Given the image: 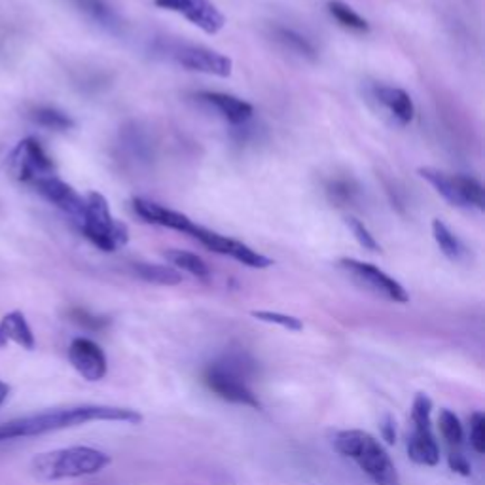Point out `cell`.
Returning <instances> with one entry per match:
<instances>
[{
    "label": "cell",
    "mask_w": 485,
    "mask_h": 485,
    "mask_svg": "<svg viewBox=\"0 0 485 485\" xmlns=\"http://www.w3.org/2000/svg\"><path fill=\"white\" fill-rule=\"evenodd\" d=\"M95 421L138 424V423H143V415H140L137 410L118 408V406H100V404H84V406L40 412V414L17 417V419L0 424V443L43 436V434L65 431L72 427H82V424L95 423Z\"/></svg>",
    "instance_id": "1"
},
{
    "label": "cell",
    "mask_w": 485,
    "mask_h": 485,
    "mask_svg": "<svg viewBox=\"0 0 485 485\" xmlns=\"http://www.w3.org/2000/svg\"><path fill=\"white\" fill-rule=\"evenodd\" d=\"M110 464V457L95 448L72 446L38 453L31 461V472L40 481H59L99 474Z\"/></svg>",
    "instance_id": "2"
},
{
    "label": "cell",
    "mask_w": 485,
    "mask_h": 485,
    "mask_svg": "<svg viewBox=\"0 0 485 485\" xmlns=\"http://www.w3.org/2000/svg\"><path fill=\"white\" fill-rule=\"evenodd\" d=\"M334 448L343 457L355 461L376 485H400L395 462L372 434L364 431H341L334 438Z\"/></svg>",
    "instance_id": "3"
},
{
    "label": "cell",
    "mask_w": 485,
    "mask_h": 485,
    "mask_svg": "<svg viewBox=\"0 0 485 485\" xmlns=\"http://www.w3.org/2000/svg\"><path fill=\"white\" fill-rule=\"evenodd\" d=\"M252 364L245 355H226L205 370V385L222 400L258 410L262 404L249 387V377L254 372Z\"/></svg>",
    "instance_id": "4"
},
{
    "label": "cell",
    "mask_w": 485,
    "mask_h": 485,
    "mask_svg": "<svg viewBox=\"0 0 485 485\" xmlns=\"http://www.w3.org/2000/svg\"><path fill=\"white\" fill-rule=\"evenodd\" d=\"M84 218L80 222V230L88 241L105 252H114L129 241V230L118 222L109 207V201L99 192H90L86 197Z\"/></svg>",
    "instance_id": "5"
},
{
    "label": "cell",
    "mask_w": 485,
    "mask_h": 485,
    "mask_svg": "<svg viewBox=\"0 0 485 485\" xmlns=\"http://www.w3.org/2000/svg\"><path fill=\"white\" fill-rule=\"evenodd\" d=\"M419 175L452 205L461 209H483V188L476 178L448 175L433 167H421Z\"/></svg>",
    "instance_id": "6"
},
{
    "label": "cell",
    "mask_w": 485,
    "mask_h": 485,
    "mask_svg": "<svg viewBox=\"0 0 485 485\" xmlns=\"http://www.w3.org/2000/svg\"><path fill=\"white\" fill-rule=\"evenodd\" d=\"M431 412L433 400L427 395L419 393L414 400L412 410L414 433L408 438V455L421 467H434L440 461V448L431 427Z\"/></svg>",
    "instance_id": "7"
},
{
    "label": "cell",
    "mask_w": 485,
    "mask_h": 485,
    "mask_svg": "<svg viewBox=\"0 0 485 485\" xmlns=\"http://www.w3.org/2000/svg\"><path fill=\"white\" fill-rule=\"evenodd\" d=\"M339 266L341 270H346L349 277L355 282H358L360 287L374 292L376 296H381L396 303H406L410 300L406 289H404L398 281H395L374 264H366V262H360L355 258H343L339 260Z\"/></svg>",
    "instance_id": "8"
},
{
    "label": "cell",
    "mask_w": 485,
    "mask_h": 485,
    "mask_svg": "<svg viewBox=\"0 0 485 485\" xmlns=\"http://www.w3.org/2000/svg\"><path fill=\"white\" fill-rule=\"evenodd\" d=\"M154 5L161 10L180 14L207 34H216L226 25L224 14L211 0H154Z\"/></svg>",
    "instance_id": "9"
},
{
    "label": "cell",
    "mask_w": 485,
    "mask_h": 485,
    "mask_svg": "<svg viewBox=\"0 0 485 485\" xmlns=\"http://www.w3.org/2000/svg\"><path fill=\"white\" fill-rule=\"evenodd\" d=\"M34 182V188L44 199H48L52 205L67 213L71 218H74L78 224L84 218V209H86V199L76 194L72 186H69L67 182L57 178L55 175H46L38 176Z\"/></svg>",
    "instance_id": "10"
},
{
    "label": "cell",
    "mask_w": 485,
    "mask_h": 485,
    "mask_svg": "<svg viewBox=\"0 0 485 485\" xmlns=\"http://www.w3.org/2000/svg\"><path fill=\"white\" fill-rule=\"evenodd\" d=\"M173 57L178 65L188 71L213 74L220 78H228L233 67L230 57L204 46H178L173 52Z\"/></svg>",
    "instance_id": "11"
},
{
    "label": "cell",
    "mask_w": 485,
    "mask_h": 485,
    "mask_svg": "<svg viewBox=\"0 0 485 485\" xmlns=\"http://www.w3.org/2000/svg\"><path fill=\"white\" fill-rule=\"evenodd\" d=\"M69 360L72 368L86 381H100L107 376V357L103 349L88 338L72 339L69 347Z\"/></svg>",
    "instance_id": "12"
},
{
    "label": "cell",
    "mask_w": 485,
    "mask_h": 485,
    "mask_svg": "<svg viewBox=\"0 0 485 485\" xmlns=\"http://www.w3.org/2000/svg\"><path fill=\"white\" fill-rule=\"evenodd\" d=\"M14 164L17 169V176L22 180H36L38 176L53 175L55 171L53 159L33 137L19 143L14 152Z\"/></svg>",
    "instance_id": "13"
},
{
    "label": "cell",
    "mask_w": 485,
    "mask_h": 485,
    "mask_svg": "<svg viewBox=\"0 0 485 485\" xmlns=\"http://www.w3.org/2000/svg\"><path fill=\"white\" fill-rule=\"evenodd\" d=\"M133 211L145 222H148V224H157V226H164L175 232L188 233V235H192L197 226L186 214L176 213L173 209H167L164 205L154 204V201H148L143 197L133 199Z\"/></svg>",
    "instance_id": "14"
},
{
    "label": "cell",
    "mask_w": 485,
    "mask_h": 485,
    "mask_svg": "<svg viewBox=\"0 0 485 485\" xmlns=\"http://www.w3.org/2000/svg\"><path fill=\"white\" fill-rule=\"evenodd\" d=\"M10 343H15L25 351H34L36 347V338L22 311H10L0 319V349L8 347Z\"/></svg>",
    "instance_id": "15"
},
{
    "label": "cell",
    "mask_w": 485,
    "mask_h": 485,
    "mask_svg": "<svg viewBox=\"0 0 485 485\" xmlns=\"http://www.w3.org/2000/svg\"><path fill=\"white\" fill-rule=\"evenodd\" d=\"M199 99L205 100L211 107H214L222 116H224L230 124H245L252 118V105L242 100L239 97L228 95V93H218V91H204L199 93Z\"/></svg>",
    "instance_id": "16"
},
{
    "label": "cell",
    "mask_w": 485,
    "mask_h": 485,
    "mask_svg": "<svg viewBox=\"0 0 485 485\" xmlns=\"http://www.w3.org/2000/svg\"><path fill=\"white\" fill-rule=\"evenodd\" d=\"M374 93L379 103L391 112V116L398 121L400 126H406L414 119V114H415L414 100L404 90L391 88V86H377Z\"/></svg>",
    "instance_id": "17"
},
{
    "label": "cell",
    "mask_w": 485,
    "mask_h": 485,
    "mask_svg": "<svg viewBox=\"0 0 485 485\" xmlns=\"http://www.w3.org/2000/svg\"><path fill=\"white\" fill-rule=\"evenodd\" d=\"M133 271L138 279H143L147 282H152V285H161V287H175L182 282V275L167 266H159V264H145V262H138V264H133Z\"/></svg>",
    "instance_id": "18"
},
{
    "label": "cell",
    "mask_w": 485,
    "mask_h": 485,
    "mask_svg": "<svg viewBox=\"0 0 485 485\" xmlns=\"http://www.w3.org/2000/svg\"><path fill=\"white\" fill-rule=\"evenodd\" d=\"M166 258L171 262L173 266H176L178 270L188 271L190 275H194L197 279H209L211 277L209 266L197 254H194V252L173 249V251H167L166 252Z\"/></svg>",
    "instance_id": "19"
},
{
    "label": "cell",
    "mask_w": 485,
    "mask_h": 485,
    "mask_svg": "<svg viewBox=\"0 0 485 485\" xmlns=\"http://www.w3.org/2000/svg\"><path fill=\"white\" fill-rule=\"evenodd\" d=\"M226 256L241 262L242 266H249V268H254V270H266V268L273 266V262L268 256L252 251L249 245H245V242L235 241V239H230Z\"/></svg>",
    "instance_id": "20"
},
{
    "label": "cell",
    "mask_w": 485,
    "mask_h": 485,
    "mask_svg": "<svg viewBox=\"0 0 485 485\" xmlns=\"http://www.w3.org/2000/svg\"><path fill=\"white\" fill-rule=\"evenodd\" d=\"M31 118L36 121L38 126L53 129V131H69L74 128V119L52 107H40L31 112Z\"/></svg>",
    "instance_id": "21"
},
{
    "label": "cell",
    "mask_w": 485,
    "mask_h": 485,
    "mask_svg": "<svg viewBox=\"0 0 485 485\" xmlns=\"http://www.w3.org/2000/svg\"><path fill=\"white\" fill-rule=\"evenodd\" d=\"M433 235H434V241L438 242L440 251L446 254L450 260H461L462 254H464V247L462 242L452 233V230L443 224L442 220H434L433 222Z\"/></svg>",
    "instance_id": "22"
},
{
    "label": "cell",
    "mask_w": 485,
    "mask_h": 485,
    "mask_svg": "<svg viewBox=\"0 0 485 485\" xmlns=\"http://www.w3.org/2000/svg\"><path fill=\"white\" fill-rule=\"evenodd\" d=\"M328 12L338 19V24L346 29L357 31V33H368L370 25L364 17H360L351 6L339 3V0H332L328 3Z\"/></svg>",
    "instance_id": "23"
},
{
    "label": "cell",
    "mask_w": 485,
    "mask_h": 485,
    "mask_svg": "<svg viewBox=\"0 0 485 485\" xmlns=\"http://www.w3.org/2000/svg\"><path fill=\"white\" fill-rule=\"evenodd\" d=\"M440 431H442V436L448 440L450 446H455L459 448L462 443V438H464V433H462V424L459 421V417L450 412V410H442L440 412Z\"/></svg>",
    "instance_id": "24"
},
{
    "label": "cell",
    "mask_w": 485,
    "mask_h": 485,
    "mask_svg": "<svg viewBox=\"0 0 485 485\" xmlns=\"http://www.w3.org/2000/svg\"><path fill=\"white\" fill-rule=\"evenodd\" d=\"M328 195H330V199L334 201V204H338L341 207L349 205V204H353V201L358 195V186L355 185L353 180L339 178V180H334L328 185Z\"/></svg>",
    "instance_id": "25"
},
{
    "label": "cell",
    "mask_w": 485,
    "mask_h": 485,
    "mask_svg": "<svg viewBox=\"0 0 485 485\" xmlns=\"http://www.w3.org/2000/svg\"><path fill=\"white\" fill-rule=\"evenodd\" d=\"M277 38L281 40L282 44H285L289 50L303 55V57H309L313 59L315 57V48L313 44L309 43V40H306L303 36H300L298 33L290 31V29H277Z\"/></svg>",
    "instance_id": "26"
},
{
    "label": "cell",
    "mask_w": 485,
    "mask_h": 485,
    "mask_svg": "<svg viewBox=\"0 0 485 485\" xmlns=\"http://www.w3.org/2000/svg\"><path fill=\"white\" fill-rule=\"evenodd\" d=\"M252 317L262 320V322H270V325H277L292 332H300L303 328L301 320L292 317V315H285V313H277V311H252Z\"/></svg>",
    "instance_id": "27"
},
{
    "label": "cell",
    "mask_w": 485,
    "mask_h": 485,
    "mask_svg": "<svg viewBox=\"0 0 485 485\" xmlns=\"http://www.w3.org/2000/svg\"><path fill=\"white\" fill-rule=\"evenodd\" d=\"M471 446L476 453L485 452V415L480 412L471 417Z\"/></svg>",
    "instance_id": "28"
},
{
    "label": "cell",
    "mask_w": 485,
    "mask_h": 485,
    "mask_svg": "<svg viewBox=\"0 0 485 485\" xmlns=\"http://www.w3.org/2000/svg\"><path fill=\"white\" fill-rule=\"evenodd\" d=\"M347 226L353 232V235L357 237V241L366 251H379V242L376 241V237L370 233V230L362 224L360 220L357 218H347Z\"/></svg>",
    "instance_id": "29"
},
{
    "label": "cell",
    "mask_w": 485,
    "mask_h": 485,
    "mask_svg": "<svg viewBox=\"0 0 485 485\" xmlns=\"http://www.w3.org/2000/svg\"><path fill=\"white\" fill-rule=\"evenodd\" d=\"M71 319L76 322V325L84 327L88 330H100V328H105L107 322H109L105 317L91 315L90 311H84V309H72Z\"/></svg>",
    "instance_id": "30"
},
{
    "label": "cell",
    "mask_w": 485,
    "mask_h": 485,
    "mask_svg": "<svg viewBox=\"0 0 485 485\" xmlns=\"http://www.w3.org/2000/svg\"><path fill=\"white\" fill-rule=\"evenodd\" d=\"M82 6H84V10H88L93 17L100 19V22H103V24H110V22H112V14H110L103 5L97 3V0H82Z\"/></svg>",
    "instance_id": "31"
},
{
    "label": "cell",
    "mask_w": 485,
    "mask_h": 485,
    "mask_svg": "<svg viewBox=\"0 0 485 485\" xmlns=\"http://www.w3.org/2000/svg\"><path fill=\"white\" fill-rule=\"evenodd\" d=\"M450 467H452V471H455V472H459L462 476H469L471 474V464H469V461L464 459V455L459 453V452H452L450 453Z\"/></svg>",
    "instance_id": "32"
},
{
    "label": "cell",
    "mask_w": 485,
    "mask_h": 485,
    "mask_svg": "<svg viewBox=\"0 0 485 485\" xmlns=\"http://www.w3.org/2000/svg\"><path fill=\"white\" fill-rule=\"evenodd\" d=\"M381 434H383V440H385L387 443H395L396 442V429H395V419L391 415L385 417V421L381 423Z\"/></svg>",
    "instance_id": "33"
},
{
    "label": "cell",
    "mask_w": 485,
    "mask_h": 485,
    "mask_svg": "<svg viewBox=\"0 0 485 485\" xmlns=\"http://www.w3.org/2000/svg\"><path fill=\"white\" fill-rule=\"evenodd\" d=\"M10 385H8V383H5L3 379H0V406H5V402L8 400V396H10Z\"/></svg>",
    "instance_id": "34"
}]
</instances>
